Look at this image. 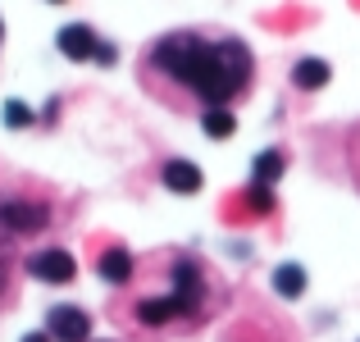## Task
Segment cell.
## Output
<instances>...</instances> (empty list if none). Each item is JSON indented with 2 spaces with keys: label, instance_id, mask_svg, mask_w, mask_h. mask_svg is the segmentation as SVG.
Here are the masks:
<instances>
[{
  "label": "cell",
  "instance_id": "1",
  "mask_svg": "<svg viewBox=\"0 0 360 342\" xmlns=\"http://www.w3.org/2000/svg\"><path fill=\"white\" fill-rule=\"evenodd\" d=\"M155 64L169 73L174 82L192 87L196 96H205L210 106H224L229 96H238L251 78V51L242 42H201V37H165L155 46Z\"/></svg>",
  "mask_w": 360,
  "mask_h": 342
},
{
  "label": "cell",
  "instance_id": "2",
  "mask_svg": "<svg viewBox=\"0 0 360 342\" xmlns=\"http://www.w3.org/2000/svg\"><path fill=\"white\" fill-rule=\"evenodd\" d=\"M46 334L55 342H87L91 319H87V310H78V306H55L51 315H46Z\"/></svg>",
  "mask_w": 360,
  "mask_h": 342
},
{
  "label": "cell",
  "instance_id": "3",
  "mask_svg": "<svg viewBox=\"0 0 360 342\" xmlns=\"http://www.w3.org/2000/svg\"><path fill=\"white\" fill-rule=\"evenodd\" d=\"M51 220V210L37 201H0V228H9V233H37V228H46Z\"/></svg>",
  "mask_w": 360,
  "mask_h": 342
},
{
  "label": "cell",
  "instance_id": "4",
  "mask_svg": "<svg viewBox=\"0 0 360 342\" xmlns=\"http://www.w3.org/2000/svg\"><path fill=\"white\" fill-rule=\"evenodd\" d=\"M27 274L41 283H69L73 274H78V265H73L69 251H60V246H51V251H37L32 260H27Z\"/></svg>",
  "mask_w": 360,
  "mask_h": 342
},
{
  "label": "cell",
  "instance_id": "5",
  "mask_svg": "<svg viewBox=\"0 0 360 342\" xmlns=\"http://www.w3.org/2000/svg\"><path fill=\"white\" fill-rule=\"evenodd\" d=\"M55 42H60V51L69 55V60H96V32H91L87 23H69V27H60V37H55Z\"/></svg>",
  "mask_w": 360,
  "mask_h": 342
},
{
  "label": "cell",
  "instance_id": "6",
  "mask_svg": "<svg viewBox=\"0 0 360 342\" xmlns=\"http://www.w3.org/2000/svg\"><path fill=\"white\" fill-rule=\"evenodd\" d=\"M174 306H178V315L201 306V274H196V265H178L174 270Z\"/></svg>",
  "mask_w": 360,
  "mask_h": 342
},
{
  "label": "cell",
  "instance_id": "7",
  "mask_svg": "<svg viewBox=\"0 0 360 342\" xmlns=\"http://www.w3.org/2000/svg\"><path fill=\"white\" fill-rule=\"evenodd\" d=\"M165 187L169 192H183V196L201 192V169H196L192 160H169L165 165Z\"/></svg>",
  "mask_w": 360,
  "mask_h": 342
},
{
  "label": "cell",
  "instance_id": "8",
  "mask_svg": "<svg viewBox=\"0 0 360 342\" xmlns=\"http://www.w3.org/2000/svg\"><path fill=\"white\" fill-rule=\"evenodd\" d=\"M101 279L105 283H128L132 279V255L123 251V246H110V251L101 255Z\"/></svg>",
  "mask_w": 360,
  "mask_h": 342
},
{
  "label": "cell",
  "instance_id": "9",
  "mask_svg": "<svg viewBox=\"0 0 360 342\" xmlns=\"http://www.w3.org/2000/svg\"><path fill=\"white\" fill-rule=\"evenodd\" d=\"M292 82L306 91H319L328 82V64L324 60H297V69H292Z\"/></svg>",
  "mask_w": 360,
  "mask_h": 342
},
{
  "label": "cell",
  "instance_id": "10",
  "mask_svg": "<svg viewBox=\"0 0 360 342\" xmlns=\"http://www.w3.org/2000/svg\"><path fill=\"white\" fill-rule=\"evenodd\" d=\"M274 292L278 297H301L306 292V270L301 265H278L274 270Z\"/></svg>",
  "mask_w": 360,
  "mask_h": 342
},
{
  "label": "cell",
  "instance_id": "11",
  "mask_svg": "<svg viewBox=\"0 0 360 342\" xmlns=\"http://www.w3.org/2000/svg\"><path fill=\"white\" fill-rule=\"evenodd\" d=\"M174 315H178L174 297H146L137 306V319H141V324H165V319H174Z\"/></svg>",
  "mask_w": 360,
  "mask_h": 342
},
{
  "label": "cell",
  "instance_id": "12",
  "mask_svg": "<svg viewBox=\"0 0 360 342\" xmlns=\"http://www.w3.org/2000/svg\"><path fill=\"white\" fill-rule=\"evenodd\" d=\"M201 128H205V137H233V132H238V119H233L224 106H210L205 119H201Z\"/></svg>",
  "mask_w": 360,
  "mask_h": 342
},
{
  "label": "cell",
  "instance_id": "13",
  "mask_svg": "<svg viewBox=\"0 0 360 342\" xmlns=\"http://www.w3.org/2000/svg\"><path fill=\"white\" fill-rule=\"evenodd\" d=\"M283 174V151H264V156H255V183H278Z\"/></svg>",
  "mask_w": 360,
  "mask_h": 342
},
{
  "label": "cell",
  "instance_id": "14",
  "mask_svg": "<svg viewBox=\"0 0 360 342\" xmlns=\"http://www.w3.org/2000/svg\"><path fill=\"white\" fill-rule=\"evenodd\" d=\"M246 210L269 215V210H274V192H269L264 183H251V187H246Z\"/></svg>",
  "mask_w": 360,
  "mask_h": 342
},
{
  "label": "cell",
  "instance_id": "15",
  "mask_svg": "<svg viewBox=\"0 0 360 342\" xmlns=\"http://www.w3.org/2000/svg\"><path fill=\"white\" fill-rule=\"evenodd\" d=\"M5 123H9V128H27V123H32V110H27L23 101H9V106H5Z\"/></svg>",
  "mask_w": 360,
  "mask_h": 342
},
{
  "label": "cell",
  "instance_id": "16",
  "mask_svg": "<svg viewBox=\"0 0 360 342\" xmlns=\"http://www.w3.org/2000/svg\"><path fill=\"white\" fill-rule=\"evenodd\" d=\"M96 64H115V46L101 42V46H96Z\"/></svg>",
  "mask_w": 360,
  "mask_h": 342
},
{
  "label": "cell",
  "instance_id": "17",
  "mask_svg": "<svg viewBox=\"0 0 360 342\" xmlns=\"http://www.w3.org/2000/svg\"><path fill=\"white\" fill-rule=\"evenodd\" d=\"M23 342H55L51 334H23Z\"/></svg>",
  "mask_w": 360,
  "mask_h": 342
},
{
  "label": "cell",
  "instance_id": "18",
  "mask_svg": "<svg viewBox=\"0 0 360 342\" xmlns=\"http://www.w3.org/2000/svg\"><path fill=\"white\" fill-rule=\"evenodd\" d=\"M0 42H5V23H0Z\"/></svg>",
  "mask_w": 360,
  "mask_h": 342
},
{
  "label": "cell",
  "instance_id": "19",
  "mask_svg": "<svg viewBox=\"0 0 360 342\" xmlns=\"http://www.w3.org/2000/svg\"><path fill=\"white\" fill-rule=\"evenodd\" d=\"M51 5H60V0H51Z\"/></svg>",
  "mask_w": 360,
  "mask_h": 342
},
{
  "label": "cell",
  "instance_id": "20",
  "mask_svg": "<svg viewBox=\"0 0 360 342\" xmlns=\"http://www.w3.org/2000/svg\"><path fill=\"white\" fill-rule=\"evenodd\" d=\"M0 288H5V279H0Z\"/></svg>",
  "mask_w": 360,
  "mask_h": 342
}]
</instances>
